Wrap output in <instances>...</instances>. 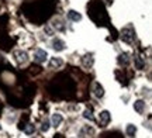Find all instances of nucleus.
Listing matches in <instances>:
<instances>
[{"instance_id":"obj_13","label":"nucleus","mask_w":152,"mask_h":138,"mask_svg":"<svg viewBox=\"0 0 152 138\" xmlns=\"http://www.w3.org/2000/svg\"><path fill=\"white\" fill-rule=\"evenodd\" d=\"M82 62H83V65H85L86 68L92 66L93 65V56L92 55H85L83 56V59H82Z\"/></svg>"},{"instance_id":"obj_1","label":"nucleus","mask_w":152,"mask_h":138,"mask_svg":"<svg viewBox=\"0 0 152 138\" xmlns=\"http://www.w3.org/2000/svg\"><path fill=\"white\" fill-rule=\"evenodd\" d=\"M135 38V33H134V30L131 27H127L123 30V33H121V39L124 41V42H132Z\"/></svg>"},{"instance_id":"obj_7","label":"nucleus","mask_w":152,"mask_h":138,"mask_svg":"<svg viewBox=\"0 0 152 138\" xmlns=\"http://www.w3.org/2000/svg\"><path fill=\"white\" fill-rule=\"evenodd\" d=\"M134 110L137 111V113H140V114H142L144 111H145V101L144 100H137V101H134Z\"/></svg>"},{"instance_id":"obj_2","label":"nucleus","mask_w":152,"mask_h":138,"mask_svg":"<svg viewBox=\"0 0 152 138\" xmlns=\"http://www.w3.org/2000/svg\"><path fill=\"white\" fill-rule=\"evenodd\" d=\"M47 58H48V52L44 50H37L35 52H34V61L38 62V64H42V62L47 61Z\"/></svg>"},{"instance_id":"obj_11","label":"nucleus","mask_w":152,"mask_h":138,"mask_svg":"<svg viewBox=\"0 0 152 138\" xmlns=\"http://www.w3.org/2000/svg\"><path fill=\"white\" fill-rule=\"evenodd\" d=\"M16 56L20 62H27L28 61V54L26 52V51H21V50L16 51Z\"/></svg>"},{"instance_id":"obj_6","label":"nucleus","mask_w":152,"mask_h":138,"mask_svg":"<svg viewBox=\"0 0 152 138\" xmlns=\"http://www.w3.org/2000/svg\"><path fill=\"white\" fill-rule=\"evenodd\" d=\"M93 94L97 97V99H102L104 96V89H103V86L100 85L99 82H96L94 83V89H93Z\"/></svg>"},{"instance_id":"obj_4","label":"nucleus","mask_w":152,"mask_h":138,"mask_svg":"<svg viewBox=\"0 0 152 138\" xmlns=\"http://www.w3.org/2000/svg\"><path fill=\"white\" fill-rule=\"evenodd\" d=\"M99 120H100V124L102 126H107L111 120V114H110L107 110H103L100 113V116H99Z\"/></svg>"},{"instance_id":"obj_12","label":"nucleus","mask_w":152,"mask_h":138,"mask_svg":"<svg viewBox=\"0 0 152 138\" xmlns=\"http://www.w3.org/2000/svg\"><path fill=\"white\" fill-rule=\"evenodd\" d=\"M125 133H127V135H130V137H134V135L137 134V127L134 126V124H127Z\"/></svg>"},{"instance_id":"obj_15","label":"nucleus","mask_w":152,"mask_h":138,"mask_svg":"<svg viewBox=\"0 0 152 138\" xmlns=\"http://www.w3.org/2000/svg\"><path fill=\"white\" fill-rule=\"evenodd\" d=\"M41 130H42L44 133H47V131L49 130V123L47 121V120H45V121L42 123V126H41Z\"/></svg>"},{"instance_id":"obj_9","label":"nucleus","mask_w":152,"mask_h":138,"mask_svg":"<svg viewBox=\"0 0 152 138\" xmlns=\"http://www.w3.org/2000/svg\"><path fill=\"white\" fill-rule=\"evenodd\" d=\"M117 61H118L120 65H124V66H127L128 64H130V55L127 54V52H124V54H120L118 58H117Z\"/></svg>"},{"instance_id":"obj_16","label":"nucleus","mask_w":152,"mask_h":138,"mask_svg":"<svg viewBox=\"0 0 152 138\" xmlns=\"http://www.w3.org/2000/svg\"><path fill=\"white\" fill-rule=\"evenodd\" d=\"M34 131H35V128H34V126H31V124L26 128V134H33Z\"/></svg>"},{"instance_id":"obj_14","label":"nucleus","mask_w":152,"mask_h":138,"mask_svg":"<svg viewBox=\"0 0 152 138\" xmlns=\"http://www.w3.org/2000/svg\"><path fill=\"white\" fill-rule=\"evenodd\" d=\"M83 117H85L86 120H89V121H93V120H94V117H93V114H92V111H90V110H85V111H83Z\"/></svg>"},{"instance_id":"obj_8","label":"nucleus","mask_w":152,"mask_h":138,"mask_svg":"<svg viewBox=\"0 0 152 138\" xmlns=\"http://www.w3.org/2000/svg\"><path fill=\"white\" fill-rule=\"evenodd\" d=\"M68 18H69L71 21L77 23V21H80L82 20V14L80 13H77L76 10H69L68 11Z\"/></svg>"},{"instance_id":"obj_5","label":"nucleus","mask_w":152,"mask_h":138,"mask_svg":"<svg viewBox=\"0 0 152 138\" xmlns=\"http://www.w3.org/2000/svg\"><path fill=\"white\" fill-rule=\"evenodd\" d=\"M62 121H64V117H62V114H59V113H55V114H52V117H51V124H52V127H55V128L59 127Z\"/></svg>"},{"instance_id":"obj_10","label":"nucleus","mask_w":152,"mask_h":138,"mask_svg":"<svg viewBox=\"0 0 152 138\" xmlns=\"http://www.w3.org/2000/svg\"><path fill=\"white\" fill-rule=\"evenodd\" d=\"M64 65V61H62V58H51V61H49V66L51 68H61Z\"/></svg>"},{"instance_id":"obj_3","label":"nucleus","mask_w":152,"mask_h":138,"mask_svg":"<svg viewBox=\"0 0 152 138\" xmlns=\"http://www.w3.org/2000/svg\"><path fill=\"white\" fill-rule=\"evenodd\" d=\"M52 48H54L55 51H65L66 50V44H65V41L64 39H61V38H54L52 39Z\"/></svg>"}]
</instances>
